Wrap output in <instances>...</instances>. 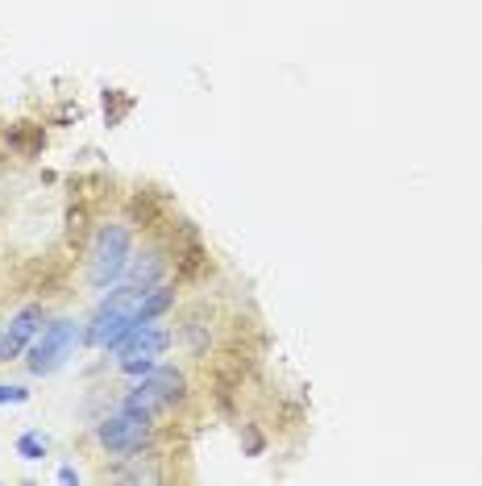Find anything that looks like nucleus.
Returning a JSON list of instances; mask_svg holds the SVG:
<instances>
[{"mask_svg": "<svg viewBox=\"0 0 482 486\" xmlns=\"http://www.w3.org/2000/svg\"><path fill=\"white\" fill-rule=\"evenodd\" d=\"M42 324H46V312H42V303H25L21 312H13L9 324H5V332H0V362L25 358V350L34 345V337L42 332Z\"/></svg>", "mask_w": 482, "mask_h": 486, "instance_id": "obj_7", "label": "nucleus"}, {"mask_svg": "<svg viewBox=\"0 0 482 486\" xmlns=\"http://www.w3.org/2000/svg\"><path fill=\"white\" fill-rule=\"evenodd\" d=\"M59 482H79V470L75 466H63L59 470Z\"/></svg>", "mask_w": 482, "mask_h": 486, "instance_id": "obj_11", "label": "nucleus"}, {"mask_svg": "<svg viewBox=\"0 0 482 486\" xmlns=\"http://www.w3.org/2000/svg\"><path fill=\"white\" fill-rule=\"evenodd\" d=\"M171 341H175V329L162 324V316H158V321L133 324V329H129L109 353H117V366L138 379V374H146V370L171 350Z\"/></svg>", "mask_w": 482, "mask_h": 486, "instance_id": "obj_5", "label": "nucleus"}, {"mask_svg": "<svg viewBox=\"0 0 482 486\" xmlns=\"http://www.w3.org/2000/svg\"><path fill=\"white\" fill-rule=\"evenodd\" d=\"M167 271H171V258H167V253H162V250H142V253H133V258H129L121 283L150 292V287H158V283L167 279Z\"/></svg>", "mask_w": 482, "mask_h": 486, "instance_id": "obj_8", "label": "nucleus"}, {"mask_svg": "<svg viewBox=\"0 0 482 486\" xmlns=\"http://www.w3.org/2000/svg\"><path fill=\"white\" fill-rule=\"evenodd\" d=\"M30 399V387L21 382H0V403H25Z\"/></svg>", "mask_w": 482, "mask_h": 486, "instance_id": "obj_10", "label": "nucleus"}, {"mask_svg": "<svg viewBox=\"0 0 482 486\" xmlns=\"http://www.w3.org/2000/svg\"><path fill=\"white\" fill-rule=\"evenodd\" d=\"M183 395H187V379H183V374H179L175 366L154 362L146 374H138V382L125 391V399H121V403H129V408H138V412H146V416L158 420L162 412L175 408Z\"/></svg>", "mask_w": 482, "mask_h": 486, "instance_id": "obj_6", "label": "nucleus"}, {"mask_svg": "<svg viewBox=\"0 0 482 486\" xmlns=\"http://www.w3.org/2000/svg\"><path fill=\"white\" fill-rule=\"evenodd\" d=\"M46 453H50V441L42 437L38 428H30V432H21L17 437V457L21 461H42Z\"/></svg>", "mask_w": 482, "mask_h": 486, "instance_id": "obj_9", "label": "nucleus"}, {"mask_svg": "<svg viewBox=\"0 0 482 486\" xmlns=\"http://www.w3.org/2000/svg\"><path fill=\"white\" fill-rule=\"evenodd\" d=\"M129 258H133V233H129V224H121V221L100 224L96 237H92V250H88L92 292H109V287H117L121 274H125V266H129Z\"/></svg>", "mask_w": 482, "mask_h": 486, "instance_id": "obj_3", "label": "nucleus"}, {"mask_svg": "<svg viewBox=\"0 0 482 486\" xmlns=\"http://www.w3.org/2000/svg\"><path fill=\"white\" fill-rule=\"evenodd\" d=\"M96 445L104 453H113L117 461L150 453V445H154V416L129 408V403H117V412H109L96 424Z\"/></svg>", "mask_w": 482, "mask_h": 486, "instance_id": "obj_2", "label": "nucleus"}, {"mask_svg": "<svg viewBox=\"0 0 482 486\" xmlns=\"http://www.w3.org/2000/svg\"><path fill=\"white\" fill-rule=\"evenodd\" d=\"M79 345H84V324L71 321V316H59V321L42 324V332L25 350V366H30V374H54L75 358Z\"/></svg>", "mask_w": 482, "mask_h": 486, "instance_id": "obj_4", "label": "nucleus"}, {"mask_svg": "<svg viewBox=\"0 0 482 486\" xmlns=\"http://www.w3.org/2000/svg\"><path fill=\"white\" fill-rule=\"evenodd\" d=\"M142 300H146V292H142V287H129V283L109 287V292H104V300H100V308H96V316L84 324V341H88V345H96V350H113V345H117V341L125 337L133 324H138Z\"/></svg>", "mask_w": 482, "mask_h": 486, "instance_id": "obj_1", "label": "nucleus"}]
</instances>
